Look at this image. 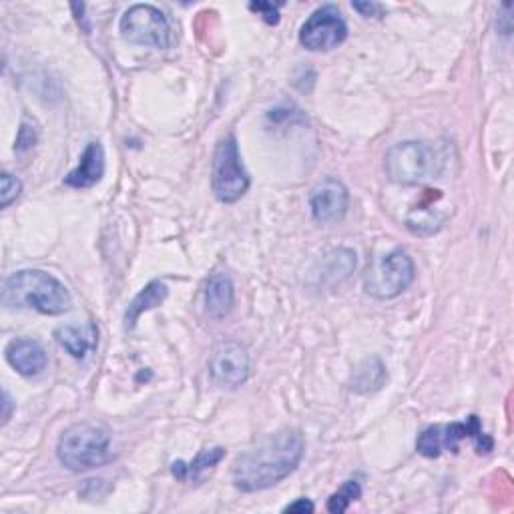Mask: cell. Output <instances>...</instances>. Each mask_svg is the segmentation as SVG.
Here are the masks:
<instances>
[{
	"label": "cell",
	"mask_w": 514,
	"mask_h": 514,
	"mask_svg": "<svg viewBox=\"0 0 514 514\" xmlns=\"http://www.w3.org/2000/svg\"><path fill=\"white\" fill-rule=\"evenodd\" d=\"M350 205V193L338 179H324L310 193L312 217L318 223H338Z\"/></svg>",
	"instance_id": "cell-11"
},
{
	"label": "cell",
	"mask_w": 514,
	"mask_h": 514,
	"mask_svg": "<svg viewBox=\"0 0 514 514\" xmlns=\"http://www.w3.org/2000/svg\"><path fill=\"white\" fill-rule=\"evenodd\" d=\"M225 458V448L223 446H215V448H205L201 450L191 462H173L171 464V474L177 478V480H199L201 472L209 470V468H215L221 460Z\"/></svg>",
	"instance_id": "cell-17"
},
{
	"label": "cell",
	"mask_w": 514,
	"mask_h": 514,
	"mask_svg": "<svg viewBox=\"0 0 514 514\" xmlns=\"http://www.w3.org/2000/svg\"><path fill=\"white\" fill-rule=\"evenodd\" d=\"M121 35L133 45L151 49H169L171 25L167 17L151 5H135L121 17Z\"/></svg>",
	"instance_id": "cell-8"
},
{
	"label": "cell",
	"mask_w": 514,
	"mask_h": 514,
	"mask_svg": "<svg viewBox=\"0 0 514 514\" xmlns=\"http://www.w3.org/2000/svg\"><path fill=\"white\" fill-rule=\"evenodd\" d=\"M352 9L358 11L366 19H382L384 13H386V9L378 3H354Z\"/></svg>",
	"instance_id": "cell-24"
},
{
	"label": "cell",
	"mask_w": 514,
	"mask_h": 514,
	"mask_svg": "<svg viewBox=\"0 0 514 514\" xmlns=\"http://www.w3.org/2000/svg\"><path fill=\"white\" fill-rule=\"evenodd\" d=\"M23 193V183L11 173L0 175V207L7 209L11 203H15Z\"/></svg>",
	"instance_id": "cell-21"
},
{
	"label": "cell",
	"mask_w": 514,
	"mask_h": 514,
	"mask_svg": "<svg viewBox=\"0 0 514 514\" xmlns=\"http://www.w3.org/2000/svg\"><path fill=\"white\" fill-rule=\"evenodd\" d=\"M446 221V215H440L438 211H426V209H418L412 211L406 225L412 233L416 235H430L434 231H438L442 227V223Z\"/></svg>",
	"instance_id": "cell-19"
},
{
	"label": "cell",
	"mask_w": 514,
	"mask_h": 514,
	"mask_svg": "<svg viewBox=\"0 0 514 514\" xmlns=\"http://www.w3.org/2000/svg\"><path fill=\"white\" fill-rule=\"evenodd\" d=\"M167 296H169V288H167L163 282H159V280L149 282V284L133 298V302L129 304V308H127V312H125V328H127V330H133L135 324H137V320H139L145 312H151V310L159 308V306L167 300Z\"/></svg>",
	"instance_id": "cell-16"
},
{
	"label": "cell",
	"mask_w": 514,
	"mask_h": 514,
	"mask_svg": "<svg viewBox=\"0 0 514 514\" xmlns=\"http://www.w3.org/2000/svg\"><path fill=\"white\" fill-rule=\"evenodd\" d=\"M251 185L249 173L245 171L237 147L235 135L219 139L211 161V187L221 203L239 201Z\"/></svg>",
	"instance_id": "cell-6"
},
{
	"label": "cell",
	"mask_w": 514,
	"mask_h": 514,
	"mask_svg": "<svg viewBox=\"0 0 514 514\" xmlns=\"http://www.w3.org/2000/svg\"><path fill=\"white\" fill-rule=\"evenodd\" d=\"M209 376L223 388H239L249 378V354L235 340H223L209 354Z\"/></svg>",
	"instance_id": "cell-10"
},
{
	"label": "cell",
	"mask_w": 514,
	"mask_h": 514,
	"mask_svg": "<svg viewBox=\"0 0 514 514\" xmlns=\"http://www.w3.org/2000/svg\"><path fill=\"white\" fill-rule=\"evenodd\" d=\"M448 151L432 141H404L394 145L384 159L390 181L398 185H424L442 175Z\"/></svg>",
	"instance_id": "cell-3"
},
{
	"label": "cell",
	"mask_w": 514,
	"mask_h": 514,
	"mask_svg": "<svg viewBox=\"0 0 514 514\" xmlns=\"http://www.w3.org/2000/svg\"><path fill=\"white\" fill-rule=\"evenodd\" d=\"M57 342L77 360H85L99 344V328L95 322L67 324L55 330Z\"/></svg>",
	"instance_id": "cell-15"
},
{
	"label": "cell",
	"mask_w": 514,
	"mask_h": 514,
	"mask_svg": "<svg viewBox=\"0 0 514 514\" xmlns=\"http://www.w3.org/2000/svg\"><path fill=\"white\" fill-rule=\"evenodd\" d=\"M5 356H7V362L25 378L39 376L49 364L45 348L37 340H31V338L13 340L7 346Z\"/></svg>",
	"instance_id": "cell-12"
},
{
	"label": "cell",
	"mask_w": 514,
	"mask_h": 514,
	"mask_svg": "<svg viewBox=\"0 0 514 514\" xmlns=\"http://www.w3.org/2000/svg\"><path fill=\"white\" fill-rule=\"evenodd\" d=\"M3 406H5V412H3V424H7L11 420V414H13V400L9 396V392H5L3 396Z\"/></svg>",
	"instance_id": "cell-26"
},
{
	"label": "cell",
	"mask_w": 514,
	"mask_h": 514,
	"mask_svg": "<svg viewBox=\"0 0 514 514\" xmlns=\"http://www.w3.org/2000/svg\"><path fill=\"white\" fill-rule=\"evenodd\" d=\"M3 306L29 308L45 316H61L71 310L73 298L63 282L43 270H21L5 280Z\"/></svg>",
	"instance_id": "cell-2"
},
{
	"label": "cell",
	"mask_w": 514,
	"mask_h": 514,
	"mask_svg": "<svg viewBox=\"0 0 514 514\" xmlns=\"http://www.w3.org/2000/svg\"><path fill=\"white\" fill-rule=\"evenodd\" d=\"M57 456L61 464L73 472L103 466L113 458L111 432L99 422H77L61 434Z\"/></svg>",
	"instance_id": "cell-4"
},
{
	"label": "cell",
	"mask_w": 514,
	"mask_h": 514,
	"mask_svg": "<svg viewBox=\"0 0 514 514\" xmlns=\"http://www.w3.org/2000/svg\"><path fill=\"white\" fill-rule=\"evenodd\" d=\"M464 440H474L476 450L480 454H488L494 446V440L482 432L478 416L472 414L464 422L428 426L418 436L416 450L426 458H438L442 452H458L460 442Z\"/></svg>",
	"instance_id": "cell-5"
},
{
	"label": "cell",
	"mask_w": 514,
	"mask_h": 514,
	"mask_svg": "<svg viewBox=\"0 0 514 514\" xmlns=\"http://www.w3.org/2000/svg\"><path fill=\"white\" fill-rule=\"evenodd\" d=\"M384 380H386V368H384L382 360L368 358L356 368L350 388L356 394H372L384 386Z\"/></svg>",
	"instance_id": "cell-18"
},
{
	"label": "cell",
	"mask_w": 514,
	"mask_h": 514,
	"mask_svg": "<svg viewBox=\"0 0 514 514\" xmlns=\"http://www.w3.org/2000/svg\"><path fill=\"white\" fill-rule=\"evenodd\" d=\"M304 436L296 428H284L235 458L231 478L243 492H260L288 478L304 458Z\"/></svg>",
	"instance_id": "cell-1"
},
{
	"label": "cell",
	"mask_w": 514,
	"mask_h": 514,
	"mask_svg": "<svg viewBox=\"0 0 514 514\" xmlns=\"http://www.w3.org/2000/svg\"><path fill=\"white\" fill-rule=\"evenodd\" d=\"M314 510H316V506H314V502L310 498H298L296 502H292V504H288L284 508V512H300V514L314 512Z\"/></svg>",
	"instance_id": "cell-25"
},
{
	"label": "cell",
	"mask_w": 514,
	"mask_h": 514,
	"mask_svg": "<svg viewBox=\"0 0 514 514\" xmlns=\"http://www.w3.org/2000/svg\"><path fill=\"white\" fill-rule=\"evenodd\" d=\"M39 141V129L37 125L25 117L23 123H21V129H19V135H17V143H15V151L17 153H27L31 151Z\"/></svg>",
	"instance_id": "cell-22"
},
{
	"label": "cell",
	"mask_w": 514,
	"mask_h": 514,
	"mask_svg": "<svg viewBox=\"0 0 514 514\" xmlns=\"http://www.w3.org/2000/svg\"><path fill=\"white\" fill-rule=\"evenodd\" d=\"M348 39V25L334 5L312 13L300 29V45L312 53H328Z\"/></svg>",
	"instance_id": "cell-9"
},
{
	"label": "cell",
	"mask_w": 514,
	"mask_h": 514,
	"mask_svg": "<svg viewBox=\"0 0 514 514\" xmlns=\"http://www.w3.org/2000/svg\"><path fill=\"white\" fill-rule=\"evenodd\" d=\"M360 498H362L360 482L358 480H346L344 486L328 498V510L338 512V514L346 512L350 508V504L360 500Z\"/></svg>",
	"instance_id": "cell-20"
},
{
	"label": "cell",
	"mask_w": 514,
	"mask_h": 514,
	"mask_svg": "<svg viewBox=\"0 0 514 514\" xmlns=\"http://www.w3.org/2000/svg\"><path fill=\"white\" fill-rule=\"evenodd\" d=\"M235 306V286L225 272H215L205 282V314L209 320H225Z\"/></svg>",
	"instance_id": "cell-13"
},
{
	"label": "cell",
	"mask_w": 514,
	"mask_h": 514,
	"mask_svg": "<svg viewBox=\"0 0 514 514\" xmlns=\"http://www.w3.org/2000/svg\"><path fill=\"white\" fill-rule=\"evenodd\" d=\"M414 276L412 257L404 249H394L368 268L364 290L376 300H394L412 286Z\"/></svg>",
	"instance_id": "cell-7"
},
{
	"label": "cell",
	"mask_w": 514,
	"mask_h": 514,
	"mask_svg": "<svg viewBox=\"0 0 514 514\" xmlns=\"http://www.w3.org/2000/svg\"><path fill=\"white\" fill-rule=\"evenodd\" d=\"M105 175V149L99 141H93L85 147L79 165L65 177V185L73 189L95 187Z\"/></svg>",
	"instance_id": "cell-14"
},
{
	"label": "cell",
	"mask_w": 514,
	"mask_h": 514,
	"mask_svg": "<svg viewBox=\"0 0 514 514\" xmlns=\"http://www.w3.org/2000/svg\"><path fill=\"white\" fill-rule=\"evenodd\" d=\"M249 9L255 11V13H262L268 25H278L280 23V11H278L280 7L278 5H272V3H251Z\"/></svg>",
	"instance_id": "cell-23"
}]
</instances>
